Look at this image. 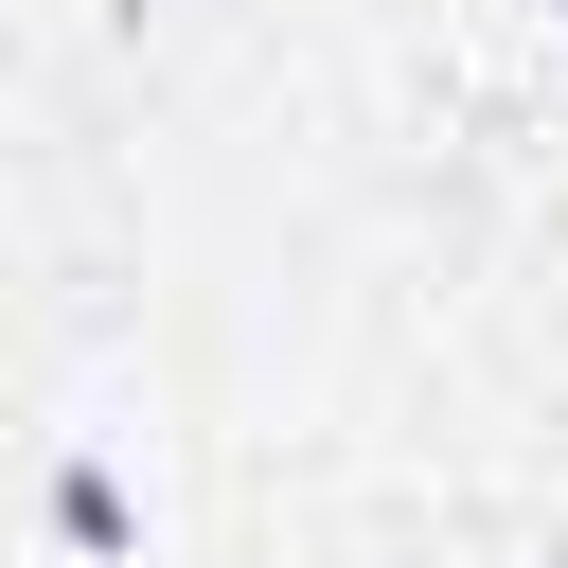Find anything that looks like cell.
Masks as SVG:
<instances>
[{"instance_id":"cell-1","label":"cell","mask_w":568,"mask_h":568,"mask_svg":"<svg viewBox=\"0 0 568 568\" xmlns=\"http://www.w3.org/2000/svg\"><path fill=\"white\" fill-rule=\"evenodd\" d=\"M53 532H71V550H106V568L142 550V515H124V479H106V462H53Z\"/></svg>"},{"instance_id":"cell-2","label":"cell","mask_w":568,"mask_h":568,"mask_svg":"<svg viewBox=\"0 0 568 568\" xmlns=\"http://www.w3.org/2000/svg\"><path fill=\"white\" fill-rule=\"evenodd\" d=\"M550 18H568V0H550Z\"/></svg>"}]
</instances>
